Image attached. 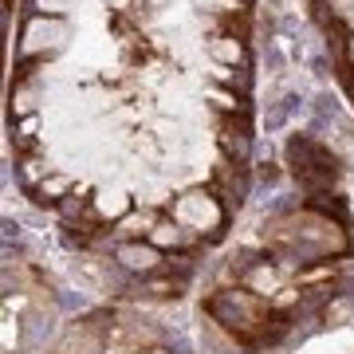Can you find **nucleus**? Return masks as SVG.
I'll list each match as a JSON object with an SVG mask.
<instances>
[{
    "mask_svg": "<svg viewBox=\"0 0 354 354\" xmlns=\"http://www.w3.org/2000/svg\"><path fill=\"white\" fill-rule=\"evenodd\" d=\"M209 315H213L216 323H225V327L241 330V335H248L256 323H264V315L256 311L248 291H221V295H213V299H209Z\"/></svg>",
    "mask_w": 354,
    "mask_h": 354,
    "instance_id": "nucleus-1",
    "label": "nucleus"
},
{
    "mask_svg": "<svg viewBox=\"0 0 354 354\" xmlns=\"http://www.w3.org/2000/svg\"><path fill=\"white\" fill-rule=\"evenodd\" d=\"M118 260H122V268H130V272H153L162 256L153 252V248H146V244H122V248H118Z\"/></svg>",
    "mask_w": 354,
    "mask_h": 354,
    "instance_id": "nucleus-2",
    "label": "nucleus"
},
{
    "mask_svg": "<svg viewBox=\"0 0 354 354\" xmlns=\"http://www.w3.org/2000/svg\"><path fill=\"white\" fill-rule=\"evenodd\" d=\"M48 335H51V323H48V315H44V311H32V315H28V323H24V346H32V351H39V346L48 342Z\"/></svg>",
    "mask_w": 354,
    "mask_h": 354,
    "instance_id": "nucleus-3",
    "label": "nucleus"
},
{
    "mask_svg": "<svg viewBox=\"0 0 354 354\" xmlns=\"http://www.w3.org/2000/svg\"><path fill=\"white\" fill-rule=\"evenodd\" d=\"M299 106H304V99H299V95H283V99L272 106V114H268V130H279V127L291 118V114L299 111Z\"/></svg>",
    "mask_w": 354,
    "mask_h": 354,
    "instance_id": "nucleus-4",
    "label": "nucleus"
},
{
    "mask_svg": "<svg viewBox=\"0 0 354 354\" xmlns=\"http://www.w3.org/2000/svg\"><path fill=\"white\" fill-rule=\"evenodd\" d=\"M315 111H319V127H323L327 118H335V114H339V106H335V99H330L327 91H323V95L315 99Z\"/></svg>",
    "mask_w": 354,
    "mask_h": 354,
    "instance_id": "nucleus-5",
    "label": "nucleus"
},
{
    "mask_svg": "<svg viewBox=\"0 0 354 354\" xmlns=\"http://www.w3.org/2000/svg\"><path fill=\"white\" fill-rule=\"evenodd\" d=\"M153 241H162V244H177V241H181V232H177L174 225H158V228H153Z\"/></svg>",
    "mask_w": 354,
    "mask_h": 354,
    "instance_id": "nucleus-6",
    "label": "nucleus"
},
{
    "mask_svg": "<svg viewBox=\"0 0 354 354\" xmlns=\"http://www.w3.org/2000/svg\"><path fill=\"white\" fill-rule=\"evenodd\" d=\"M83 304H87V299H83V295H75V291H64V295H59V307H67V311H79Z\"/></svg>",
    "mask_w": 354,
    "mask_h": 354,
    "instance_id": "nucleus-7",
    "label": "nucleus"
},
{
    "mask_svg": "<svg viewBox=\"0 0 354 354\" xmlns=\"http://www.w3.org/2000/svg\"><path fill=\"white\" fill-rule=\"evenodd\" d=\"M153 354H169V351H153Z\"/></svg>",
    "mask_w": 354,
    "mask_h": 354,
    "instance_id": "nucleus-8",
    "label": "nucleus"
}]
</instances>
